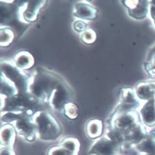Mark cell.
I'll return each mask as SVG.
<instances>
[{"mask_svg": "<svg viewBox=\"0 0 155 155\" xmlns=\"http://www.w3.org/2000/svg\"><path fill=\"white\" fill-rule=\"evenodd\" d=\"M39 103L34 96L28 92L18 93L10 98L1 95V112H25L33 116L38 111Z\"/></svg>", "mask_w": 155, "mask_h": 155, "instance_id": "1", "label": "cell"}, {"mask_svg": "<svg viewBox=\"0 0 155 155\" xmlns=\"http://www.w3.org/2000/svg\"><path fill=\"white\" fill-rule=\"evenodd\" d=\"M32 119L36 127L37 134L41 140H54L61 135V125L50 112L39 110L34 114Z\"/></svg>", "mask_w": 155, "mask_h": 155, "instance_id": "2", "label": "cell"}, {"mask_svg": "<svg viewBox=\"0 0 155 155\" xmlns=\"http://www.w3.org/2000/svg\"><path fill=\"white\" fill-rule=\"evenodd\" d=\"M1 68L2 74L15 83L19 93H28L32 77L9 61H2Z\"/></svg>", "mask_w": 155, "mask_h": 155, "instance_id": "3", "label": "cell"}, {"mask_svg": "<svg viewBox=\"0 0 155 155\" xmlns=\"http://www.w3.org/2000/svg\"><path fill=\"white\" fill-rule=\"evenodd\" d=\"M133 89L129 87L122 88L120 91V102L111 117L135 112L140 106V101Z\"/></svg>", "mask_w": 155, "mask_h": 155, "instance_id": "4", "label": "cell"}, {"mask_svg": "<svg viewBox=\"0 0 155 155\" xmlns=\"http://www.w3.org/2000/svg\"><path fill=\"white\" fill-rule=\"evenodd\" d=\"M71 95L70 87L63 81L52 91L48 103L55 110H61L66 103L71 102Z\"/></svg>", "mask_w": 155, "mask_h": 155, "instance_id": "5", "label": "cell"}, {"mask_svg": "<svg viewBox=\"0 0 155 155\" xmlns=\"http://www.w3.org/2000/svg\"><path fill=\"white\" fill-rule=\"evenodd\" d=\"M32 117L25 112H23L21 117L15 121L14 126L16 132L29 142L34 140L37 134Z\"/></svg>", "mask_w": 155, "mask_h": 155, "instance_id": "6", "label": "cell"}, {"mask_svg": "<svg viewBox=\"0 0 155 155\" xmlns=\"http://www.w3.org/2000/svg\"><path fill=\"white\" fill-rule=\"evenodd\" d=\"M121 146L106 135L94 143L89 153L94 155H117L120 152Z\"/></svg>", "mask_w": 155, "mask_h": 155, "instance_id": "7", "label": "cell"}, {"mask_svg": "<svg viewBox=\"0 0 155 155\" xmlns=\"http://www.w3.org/2000/svg\"><path fill=\"white\" fill-rule=\"evenodd\" d=\"M47 1H30L24 3L18 8V16L20 21L31 23L37 20L41 9Z\"/></svg>", "mask_w": 155, "mask_h": 155, "instance_id": "8", "label": "cell"}, {"mask_svg": "<svg viewBox=\"0 0 155 155\" xmlns=\"http://www.w3.org/2000/svg\"><path fill=\"white\" fill-rule=\"evenodd\" d=\"M127 8L130 16L136 19H142L147 17L148 8L147 1H125L122 2Z\"/></svg>", "mask_w": 155, "mask_h": 155, "instance_id": "9", "label": "cell"}, {"mask_svg": "<svg viewBox=\"0 0 155 155\" xmlns=\"http://www.w3.org/2000/svg\"><path fill=\"white\" fill-rule=\"evenodd\" d=\"M98 10L86 2H78L74 7V16L83 20H94L97 17Z\"/></svg>", "mask_w": 155, "mask_h": 155, "instance_id": "10", "label": "cell"}, {"mask_svg": "<svg viewBox=\"0 0 155 155\" xmlns=\"http://www.w3.org/2000/svg\"><path fill=\"white\" fill-rule=\"evenodd\" d=\"M148 134L142 124L139 122L124 134L125 143L135 146L144 140Z\"/></svg>", "mask_w": 155, "mask_h": 155, "instance_id": "11", "label": "cell"}, {"mask_svg": "<svg viewBox=\"0 0 155 155\" xmlns=\"http://www.w3.org/2000/svg\"><path fill=\"white\" fill-rule=\"evenodd\" d=\"M16 133L15 127L10 124L2 125L0 129L1 145L4 147L14 150Z\"/></svg>", "mask_w": 155, "mask_h": 155, "instance_id": "12", "label": "cell"}, {"mask_svg": "<svg viewBox=\"0 0 155 155\" xmlns=\"http://www.w3.org/2000/svg\"><path fill=\"white\" fill-rule=\"evenodd\" d=\"M142 123L149 127L155 126V97L147 101L140 110Z\"/></svg>", "mask_w": 155, "mask_h": 155, "instance_id": "13", "label": "cell"}, {"mask_svg": "<svg viewBox=\"0 0 155 155\" xmlns=\"http://www.w3.org/2000/svg\"><path fill=\"white\" fill-rule=\"evenodd\" d=\"M135 94L139 99L149 101L155 97V81H141L135 87Z\"/></svg>", "mask_w": 155, "mask_h": 155, "instance_id": "14", "label": "cell"}, {"mask_svg": "<svg viewBox=\"0 0 155 155\" xmlns=\"http://www.w3.org/2000/svg\"><path fill=\"white\" fill-rule=\"evenodd\" d=\"M135 148L140 153L155 155V129L150 131L144 140L135 145Z\"/></svg>", "mask_w": 155, "mask_h": 155, "instance_id": "15", "label": "cell"}, {"mask_svg": "<svg viewBox=\"0 0 155 155\" xmlns=\"http://www.w3.org/2000/svg\"><path fill=\"white\" fill-rule=\"evenodd\" d=\"M14 63L21 70H28L32 68L34 64V58L29 52L21 51L16 54L14 57Z\"/></svg>", "mask_w": 155, "mask_h": 155, "instance_id": "16", "label": "cell"}, {"mask_svg": "<svg viewBox=\"0 0 155 155\" xmlns=\"http://www.w3.org/2000/svg\"><path fill=\"white\" fill-rule=\"evenodd\" d=\"M19 93L15 84L4 75H1V94L6 98H10Z\"/></svg>", "mask_w": 155, "mask_h": 155, "instance_id": "17", "label": "cell"}, {"mask_svg": "<svg viewBox=\"0 0 155 155\" xmlns=\"http://www.w3.org/2000/svg\"><path fill=\"white\" fill-rule=\"evenodd\" d=\"M103 124L102 121L99 119H92L87 122L86 133L91 139H97L102 134Z\"/></svg>", "mask_w": 155, "mask_h": 155, "instance_id": "18", "label": "cell"}, {"mask_svg": "<svg viewBox=\"0 0 155 155\" xmlns=\"http://www.w3.org/2000/svg\"><path fill=\"white\" fill-rule=\"evenodd\" d=\"M61 146L74 155H78L80 148L79 141L76 138L68 137L62 141Z\"/></svg>", "mask_w": 155, "mask_h": 155, "instance_id": "19", "label": "cell"}, {"mask_svg": "<svg viewBox=\"0 0 155 155\" xmlns=\"http://www.w3.org/2000/svg\"><path fill=\"white\" fill-rule=\"evenodd\" d=\"M15 38L14 32L8 27L1 29V46L7 47L12 43Z\"/></svg>", "mask_w": 155, "mask_h": 155, "instance_id": "20", "label": "cell"}, {"mask_svg": "<svg viewBox=\"0 0 155 155\" xmlns=\"http://www.w3.org/2000/svg\"><path fill=\"white\" fill-rule=\"evenodd\" d=\"M64 113L65 117L71 120H75L78 117L79 109L78 106L72 102H69L64 106Z\"/></svg>", "mask_w": 155, "mask_h": 155, "instance_id": "21", "label": "cell"}, {"mask_svg": "<svg viewBox=\"0 0 155 155\" xmlns=\"http://www.w3.org/2000/svg\"><path fill=\"white\" fill-rule=\"evenodd\" d=\"M145 69L149 75L155 77V47L150 52L148 61L145 63Z\"/></svg>", "mask_w": 155, "mask_h": 155, "instance_id": "22", "label": "cell"}, {"mask_svg": "<svg viewBox=\"0 0 155 155\" xmlns=\"http://www.w3.org/2000/svg\"><path fill=\"white\" fill-rule=\"evenodd\" d=\"M81 38L82 42L87 44H91L96 39V34L92 29H87L81 33Z\"/></svg>", "mask_w": 155, "mask_h": 155, "instance_id": "23", "label": "cell"}, {"mask_svg": "<svg viewBox=\"0 0 155 155\" xmlns=\"http://www.w3.org/2000/svg\"><path fill=\"white\" fill-rule=\"evenodd\" d=\"M48 155H76L70 152L63 147L54 146L49 149Z\"/></svg>", "mask_w": 155, "mask_h": 155, "instance_id": "24", "label": "cell"}, {"mask_svg": "<svg viewBox=\"0 0 155 155\" xmlns=\"http://www.w3.org/2000/svg\"><path fill=\"white\" fill-rule=\"evenodd\" d=\"M74 29L78 32H81L87 29V25L85 22L82 20H77L74 22Z\"/></svg>", "mask_w": 155, "mask_h": 155, "instance_id": "25", "label": "cell"}, {"mask_svg": "<svg viewBox=\"0 0 155 155\" xmlns=\"http://www.w3.org/2000/svg\"><path fill=\"white\" fill-rule=\"evenodd\" d=\"M0 155H16L14 150L6 147L1 148Z\"/></svg>", "mask_w": 155, "mask_h": 155, "instance_id": "26", "label": "cell"}, {"mask_svg": "<svg viewBox=\"0 0 155 155\" xmlns=\"http://www.w3.org/2000/svg\"><path fill=\"white\" fill-rule=\"evenodd\" d=\"M150 15H151V17L154 19V21L155 20V6L152 5L151 7H150Z\"/></svg>", "mask_w": 155, "mask_h": 155, "instance_id": "27", "label": "cell"}, {"mask_svg": "<svg viewBox=\"0 0 155 155\" xmlns=\"http://www.w3.org/2000/svg\"><path fill=\"white\" fill-rule=\"evenodd\" d=\"M150 2H151L152 5H154V6H155V1H151Z\"/></svg>", "mask_w": 155, "mask_h": 155, "instance_id": "28", "label": "cell"}, {"mask_svg": "<svg viewBox=\"0 0 155 155\" xmlns=\"http://www.w3.org/2000/svg\"><path fill=\"white\" fill-rule=\"evenodd\" d=\"M147 155V154H143V155Z\"/></svg>", "mask_w": 155, "mask_h": 155, "instance_id": "29", "label": "cell"}, {"mask_svg": "<svg viewBox=\"0 0 155 155\" xmlns=\"http://www.w3.org/2000/svg\"><path fill=\"white\" fill-rule=\"evenodd\" d=\"M154 22H155V21H154Z\"/></svg>", "mask_w": 155, "mask_h": 155, "instance_id": "30", "label": "cell"}]
</instances>
